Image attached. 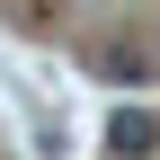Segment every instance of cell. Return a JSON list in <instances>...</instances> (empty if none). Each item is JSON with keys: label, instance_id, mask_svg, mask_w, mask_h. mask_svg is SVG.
<instances>
[{"label": "cell", "instance_id": "1", "mask_svg": "<svg viewBox=\"0 0 160 160\" xmlns=\"http://www.w3.org/2000/svg\"><path fill=\"white\" fill-rule=\"evenodd\" d=\"M107 151H116V160H151V151H160V116H151V107H116V116H107Z\"/></svg>", "mask_w": 160, "mask_h": 160}]
</instances>
